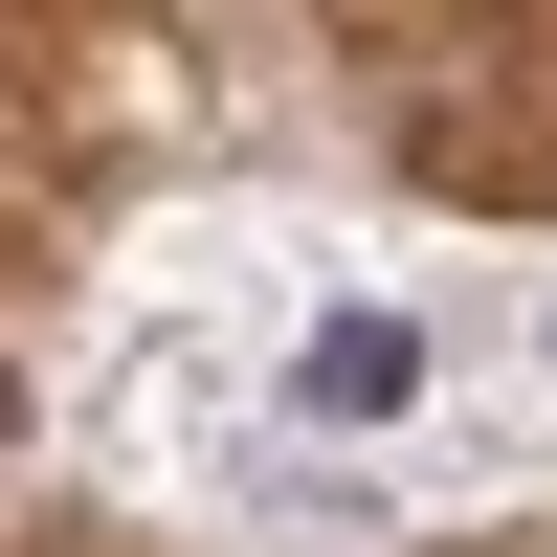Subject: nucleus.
<instances>
[{"instance_id":"f257e3e1","label":"nucleus","mask_w":557,"mask_h":557,"mask_svg":"<svg viewBox=\"0 0 557 557\" xmlns=\"http://www.w3.org/2000/svg\"><path fill=\"white\" fill-rule=\"evenodd\" d=\"M401 380H424V335H401V312H335V335H312V401H335V424H380Z\"/></svg>"}]
</instances>
